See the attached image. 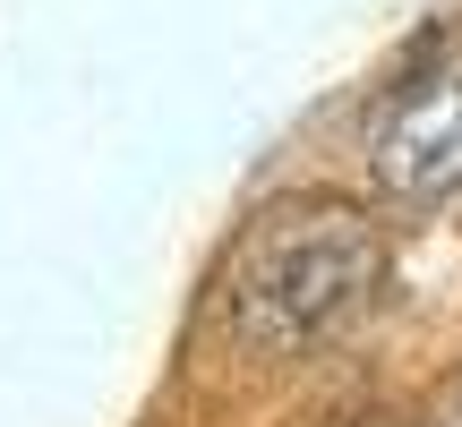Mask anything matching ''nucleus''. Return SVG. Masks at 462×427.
Wrapping results in <instances>:
<instances>
[{
    "instance_id": "nucleus-1",
    "label": "nucleus",
    "mask_w": 462,
    "mask_h": 427,
    "mask_svg": "<svg viewBox=\"0 0 462 427\" xmlns=\"http://www.w3.org/2000/svg\"><path fill=\"white\" fill-rule=\"evenodd\" d=\"M385 291V231L351 205H274L223 265L231 333L257 350H317L351 333Z\"/></svg>"
},
{
    "instance_id": "nucleus-2",
    "label": "nucleus",
    "mask_w": 462,
    "mask_h": 427,
    "mask_svg": "<svg viewBox=\"0 0 462 427\" xmlns=\"http://www.w3.org/2000/svg\"><path fill=\"white\" fill-rule=\"evenodd\" d=\"M368 171L402 205H454L462 197V68L411 77L368 120Z\"/></svg>"
}]
</instances>
